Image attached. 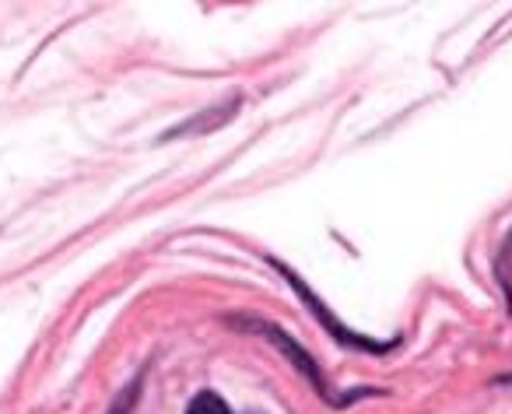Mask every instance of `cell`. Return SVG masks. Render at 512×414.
<instances>
[{"mask_svg":"<svg viewBox=\"0 0 512 414\" xmlns=\"http://www.w3.org/2000/svg\"><path fill=\"white\" fill-rule=\"evenodd\" d=\"M186 414H232L225 407V400L221 397H214V393H197L193 397V404H190V411Z\"/></svg>","mask_w":512,"mask_h":414,"instance_id":"6da1fadb","label":"cell"}]
</instances>
